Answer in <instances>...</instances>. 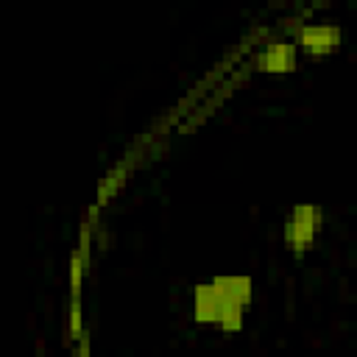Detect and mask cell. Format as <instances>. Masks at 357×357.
Instances as JSON below:
<instances>
[{"mask_svg":"<svg viewBox=\"0 0 357 357\" xmlns=\"http://www.w3.org/2000/svg\"><path fill=\"white\" fill-rule=\"evenodd\" d=\"M293 64H296V47L290 42H273L257 59V67L268 73H287L293 70Z\"/></svg>","mask_w":357,"mask_h":357,"instance_id":"277c9868","label":"cell"},{"mask_svg":"<svg viewBox=\"0 0 357 357\" xmlns=\"http://www.w3.org/2000/svg\"><path fill=\"white\" fill-rule=\"evenodd\" d=\"M298 45L307 50V53H329L340 45V28L332 25V22H310L298 31Z\"/></svg>","mask_w":357,"mask_h":357,"instance_id":"7a4b0ae2","label":"cell"},{"mask_svg":"<svg viewBox=\"0 0 357 357\" xmlns=\"http://www.w3.org/2000/svg\"><path fill=\"white\" fill-rule=\"evenodd\" d=\"M321 223H324V209L318 204H298V206H293V212L287 215V223H284V243H287V248L304 251L315 240V234L321 231Z\"/></svg>","mask_w":357,"mask_h":357,"instance_id":"6da1fadb","label":"cell"},{"mask_svg":"<svg viewBox=\"0 0 357 357\" xmlns=\"http://www.w3.org/2000/svg\"><path fill=\"white\" fill-rule=\"evenodd\" d=\"M212 284L234 304L245 307L251 301V279L248 276H215Z\"/></svg>","mask_w":357,"mask_h":357,"instance_id":"5b68a950","label":"cell"},{"mask_svg":"<svg viewBox=\"0 0 357 357\" xmlns=\"http://www.w3.org/2000/svg\"><path fill=\"white\" fill-rule=\"evenodd\" d=\"M192 304H195V318L198 321L218 324V315H220V307H223V296H220V290L212 282L198 284L192 290Z\"/></svg>","mask_w":357,"mask_h":357,"instance_id":"3957f363","label":"cell"}]
</instances>
